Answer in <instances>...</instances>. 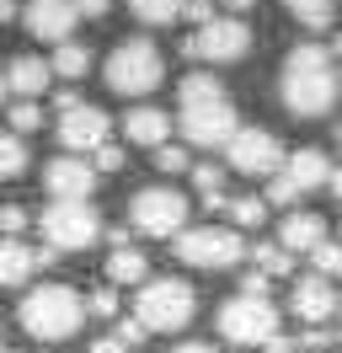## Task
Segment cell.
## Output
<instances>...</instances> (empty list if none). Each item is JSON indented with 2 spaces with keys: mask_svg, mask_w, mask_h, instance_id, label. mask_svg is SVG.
Instances as JSON below:
<instances>
[{
  "mask_svg": "<svg viewBox=\"0 0 342 353\" xmlns=\"http://www.w3.org/2000/svg\"><path fill=\"white\" fill-rule=\"evenodd\" d=\"M102 236H107V246H112V252H118V246H134V241H128V236H134L128 225H102Z\"/></svg>",
  "mask_w": 342,
  "mask_h": 353,
  "instance_id": "cell-38",
  "label": "cell"
},
{
  "mask_svg": "<svg viewBox=\"0 0 342 353\" xmlns=\"http://www.w3.org/2000/svg\"><path fill=\"white\" fill-rule=\"evenodd\" d=\"M177 102H182V118H177V123H182V134H188V145L225 150V145H230V134L241 129L230 91L219 86V75H209V70L188 75V81L177 86Z\"/></svg>",
  "mask_w": 342,
  "mask_h": 353,
  "instance_id": "cell-1",
  "label": "cell"
},
{
  "mask_svg": "<svg viewBox=\"0 0 342 353\" xmlns=\"http://www.w3.org/2000/svg\"><path fill=\"white\" fill-rule=\"evenodd\" d=\"M107 284H145V273H150V263H145V252L139 246H118V252H107Z\"/></svg>",
  "mask_w": 342,
  "mask_h": 353,
  "instance_id": "cell-21",
  "label": "cell"
},
{
  "mask_svg": "<svg viewBox=\"0 0 342 353\" xmlns=\"http://www.w3.org/2000/svg\"><path fill=\"white\" fill-rule=\"evenodd\" d=\"M225 161L246 176H278V166L289 155H283V139L273 129H235L230 145H225Z\"/></svg>",
  "mask_w": 342,
  "mask_h": 353,
  "instance_id": "cell-12",
  "label": "cell"
},
{
  "mask_svg": "<svg viewBox=\"0 0 342 353\" xmlns=\"http://www.w3.org/2000/svg\"><path fill=\"white\" fill-rule=\"evenodd\" d=\"M321 241H326V220L310 214V209H294L289 220L278 225V246L283 252H316Z\"/></svg>",
  "mask_w": 342,
  "mask_h": 353,
  "instance_id": "cell-19",
  "label": "cell"
},
{
  "mask_svg": "<svg viewBox=\"0 0 342 353\" xmlns=\"http://www.w3.org/2000/svg\"><path fill=\"white\" fill-rule=\"evenodd\" d=\"M171 252L182 257L188 268H203V273H219V268H235L246 257V241H241V230L235 225H188Z\"/></svg>",
  "mask_w": 342,
  "mask_h": 353,
  "instance_id": "cell-6",
  "label": "cell"
},
{
  "mask_svg": "<svg viewBox=\"0 0 342 353\" xmlns=\"http://www.w3.org/2000/svg\"><path fill=\"white\" fill-rule=\"evenodd\" d=\"M182 17H188L192 27H203V22H214L219 11H214V0H188V6H182Z\"/></svg>",
  "mask_w": 342,
  "mask_h": 353,
  "instance_id": "cell-36",
  "label": "cell"
},
{
  "mask_svg": "<svg viewBox=\"0 0 342 353\" xmlns=\"http://www.w3.org/2000/svg\"><path fill=\"white\" fill-rule=\"evenodd\" d=\"M283 11L294 17L299 27H332V17H337V0H283Z\"/></svg>",
  "mask_w": 342,
  "mask_h": 353,
  "instance_id": "cell-25",
  "label": "cell"
},
{
  "mask_svg": "<svg viewBox=\"0 0 342 353\" xmlns=\"http://www.w3.org/2000/svg\"><path fill=\"white\" fill-rule=\"evenodd\" d=\"M337 145H342V123H337Z\"/></svg>",
  "mask_w": 342,
  "mask_h": 353,
  "instance_id": "cell-49",
  "label": "cell"
},
{
  "mask_svg": "<svg viewBox=\"0 0 342 353\" xmlns=\"http://www.w3.org/2000/svg\"><path fill=\"white\" fill-rule=\"evenodd\" d=\"M332 59H342V32H337V38H332Z\"/></svg>",
  "mask_w": 342,
  "mask_h": 353,
  "instance_id": "cell-48",
  "label": "cell"
},
{
  "mask_svg": "<svg viewBox=\"0 0 342 353\" xmlns=\"http://www.w3.org/2000/svg\"><path fill=\"white\" fill-rule=\"evenodd\" d=\"M192 188L203 193V203H209V209H230V193H225V166L198 161V166H192Z\"/></svg>",
  "mask_w": 342,
  "mask_h": 353,
  "instance_id": "cell-22",
  "label": "cell"
},
{
  "mask_svg": "<svg viewBox=\"0 0 342 353\" xmlns=\"http://www.w3.org/2000/svg\"><path fill=\"white\" fill-rule=\"evenodd\" d=\"M75 11H81V17H107L112 0H75Z\"/></svg>",
  "mask_w": 342,
  "mask_h": 353,
  "instance_id": "cell-40",
  "label": "cell"
},
{
  "mask_svg": "<svg viewBox=\"0 0 342 353\" xmlns=\"http://www.w3.org/2000/svg\"><path fill=\"white\" fill-rule=\"evenodd\" d=\"M81 22V11H75V0H27L21 6V27L38 38V43H70V32Z\"/></svg>",
  "mask_w": 342,
  "mask_h": 353,
  "instance_id": "cell-14",
  "label": "cell"
},
{
  "mask_svg": "<svg viewBox=\"0 0 342 353\" xmlns=\"http://www.w3.org/2000/svg\"><path fill=\"white\" fill-rule=\"evenodd\" d=\"M91 353H128V348L118 343V337H97V343H91Z\"/></svg>",
  "mask_w": 342,
  "mask_h": 353,
  "instance_id": "cell-41",
  "label": "cell"
},
{
  "mask_svg": "<svg viewBox=\"0 0 342 353\" xmlns=\"http://www.w3.org/2000/svg\"><path fill=\"white\" fill-rule=\"evenodd\" d=\"M268 220V199H256V193H241V199H230V225L235 230H252V225Z\"/></svg>",
  "mask_w": 342,
  "mask_h": 353,
  "instance_id": "cell-27",
  "label": "cell"
},
{
  "mask_svg": "<svg viewBox=\"0 0 342 353\" xmlns=\"http://www.w3.org/2000/svg\"><path fill=\"white\" fill-rule=\"evenodd\" d=\"M161 81H166V54L150 38H123L107 54V86L118 97H150Z\"/></svg>",
  "mask_w": 342,
  "mask_h": 353,
  "instance_id": "cell-4",
  "label": "cell"
},
{
  "mask_svg": "<svg viewBox=\"0 0 342 353\" xmlns=\"http://www.w3.org/2000/svg\"><path fill=\"white\" fill-rule=\"evenodd\" d=\"M246 257H252V268H256V273H268V279H283V273H294V252H283L278 241L246 246Z\"/></svg>",
  "mask_w": 342,
  "mask_h": 353,
  "instance_id": "cell-23",
  "label": "cell"
},
{
  "mask_svg": "<svg viewBox=\"0 0 342 353\" xmlns=\"http://www.w3.org/2000/svg\"><path fill=\"white\" fill-rule=\"evenodd\" d=\"M0 353H11V348H6V343H0Z\"/></svg>",
  "mask_w": 342,
  "mask_h": 353,
  "instance_id": "cell-50",
  "label": "cell"
},
{
  "mask_svg": "<svg viewBox=\"0 0 342 353\" xmlns=\"http://www.w3.org/2000/svg\"><path fill=\"white\" fill-rule=\"evenodd\" d=\"M192 310H198V294L192 284L182 279H145L139 294H134V316L145 321V332H182L192 321Z\"/></svg>",
  "mask_w": 342,
  "mask_h": 353,
  "instance_id": "cell-5",
  "label": "cell"
},
{
  "mask_svg": "<svg viewBox=\"0 0 342 353\" xmlns=\"http://www.w3.org/2000/svg\"><path fill=\"white\" fill-rule=\"evenodd\" d=\"M241 294H252V300H273V279H268V273H246V279H241Z\"/></svg>",
  "mask_w": 342,
  "mask_h": 353,
  "instance_id": "cell-35",
  "label": "cell"
},
{
  "mask_svg": "<svg viewBox=\"0 0 342 353\" xmlns=\"http://www.w3.org/2000/svg\"><path fill=\"white\" fill-rule=\"evenodd\" d=\"M246 6H252V0H225V11H230V17H241Z\"/></svg>",
  "mask_w": 342,
  "mask_h": 353,
  "instance_id": "cell-45",
  "label": "cell"
},
{
  "mask_svg": "<svg viewBox=\"0 0 342 353\" xmlns=\"http://www.w3.org/2000/svg\"><path fill=\"white\" fill-rule=\"evenodd\" d=\"M17 17H21V6H17V0H0V27H6V22H17Z\"/></svg>",
  "mask_w": 342,
  "mask_h": 353,
  "instance_id": "cell-42",
  "label": "cell"
},
{
  "mask_svg": "<svg viewBox=\"0 0 342 353\" xmlns=\"http://www.w3.org/2000/svg\"><path fill=\"white\" fill-rule=\"evenodd\" d=\"M48 75H54L48 59H38V54H17L11 70H6V86L17 91V97H27V102H38L43 91H48Z\"/></svg>",
  "mask_w": 342,
  "mask_h": 353,
  "instance_id": "cell-18",
  "label": "cell"
},
{
  "mask_svg": "<svg viewBox=\"0 0 342 353\" xmlns=\"http://www.w3.org/2000/svg\"><path fill=\"white\" fill-rule=\"evenodd\" d=\"M214 321L225 332V343H241V348H262L268 337H278V305L273 300H252V294L225 300Z\"/></svg>",
  "mask_w": 342,
  "mask_h": 353,
  "instance_id": "cell-10",
  "label": "cell"
},
{
  "mask_svg": "<svg viewBox=\"0 0 342 353\" xmlns=\"http://www.w3.org/2000/svg\"><path fill=\"white\" fill-rule=\"evenodd\" d=\"M0 108H11V86L6 81H0Z\"/></svg>",
  "mask_w": 342,
  "mask_h": 353,
  "instance_id": "cell-47",
  "label": "cell"
},
{
  "mask_svg": "<svg viewBox=\"0 0 342 353\" xmlns=\"http://www.w3.org/2000/svg\"><path fill=\"white\" fill-rule=\"evenodd\" d=\"M17 316H21V327L32 332L38 343H64V337L81 332L86 300L70 284H43V289H27V294H21Z\"/></svg>",
  "mask_w": 342,
  "mask_h": 353,
  "instance_id": "cell-3",
  "label": "cell"
},
{
  "mask_svg": "<svg viewBox=\"0 0 342 353\" xmlns=\"http://www.w3.org/2000/svg\"><path fill=\"white\" fill-rule=\"evenodd\" d=\"M171 353H219L214 343H182V348H171Z\"/></svg>",
  "mask_w": 342,
  "mask_h": 353,
  "instance_id": "cell-44",
  "label": "cell"
},
{
  "mask_svg": "<svg viewBox=\"0 0 342 353\" xmlns=\"http://www.w3.org/2000/svg\"><path fill=\"white\" fill-rule=\"evenodd\" d=\"M182 6H188V0H128V11H134L145 27H171L182 17Z\"/></svg>",
  "mask_w": 342,
  "mask_h": 353,
  "instance_id": "cell-26",
  "label": "cell"
},
{
  "mask_svg": "<svg viewBox=\"0 0 342 353\" xmlns=\"http://www.w3.org/2000/svg\"><path fill=\"white\" fill-rule=\"evenodd\" d=\"M289 310H294L305 327H326V321L342 310V300H337V289H332V279H321V273H299L294 289H289Z\"/></svg>",
  "mask_w": 342,
  "mask_h": 353,
  "instance_id": "cell-15",
  "label": "cell"
},
{
  "mask_svg": "<svg viewBox=\"0 0 342 353\" xmlns=\"http://www.w3.org/2000/svg\"><path fill=\"white\" fill-rule=\"evenodd\" d=\"M337 332H342V327H337Z\"/></svg>",
  "mask_w": 342,
  "mask_h": 353,
  "instance_id": "cell-53",
  "label": "cell"
},
{
  "mask_svg": "<svg viewBox=\"0 0 342 353\" xmlns=\"http://www.w3.org/2000/svg\"><path fill=\"white\" fill-rule=\"evenodd\" d=\"M332 182V161L321 150H294L283 166H278V176H273V188H268V203H299L305 193H316V188H326Z\"/></svg>",
  "mask_w": 342,
  "mask_h": 353,
  "instance_id": "cell-11",
  "label": "cell"
},
{
  "mask_svg": "<svg viewBox=\"0 0 342 353\" xmlns=\"http://www.w3.org/2000/svg\"><path fill=\"white\" fill-rule=\"evenodd\" d=\"M182 54H188V59H203V65H235V59L252 54V27L241 22V17H214V22H203L198 32H188Z\"/></svg>",
  "mask_w": 342,
  "mask_h": 353,
  "instance_id": "cell-9",
  "label": "cell"
},
{
  "mask_svg": "<svg viewBox=\"0 0 342 353\" xmlns=\"http://www.w3.org/2000/svg\"><path fill=\"white\" fill-rule=\"evenodd\" d=\"M337 86H342V70H337Z\"/></svg>",
  "mask_w": 342,
  "mask_h": 353,
  "instance_id": "cell-51",
  "label": "cell"
},
{
  "mask_svg": "<svg viewBox=\"0 0 342 353\" xmlns=\"http://www.w3.org/2000/svg\"><path fill=\"white\" fill-rule=\"evenodd\" d=\"M38 273V246L17 241V236H0V289H17Z\"/></svg>",
  "mask_w": 342,
  "mask_h": 353,
  "instance_id": "cell-20",
  "label": "cell"
},
{
  "mask_svg": "<svg viewBox=\"0 0 342 353\" xmlns=\"http://www.w3.org/2000/svg\"><path fill=\"white\" fill-rule=\"evenodd\" d=\"M123 139L128 145H145V150H161L171 139V112L161 108H128L123 112Z\"/></svg>",
  "mask_w": 342,
  "mask_h": 353,
  "instance_id": "cell-17",
  "label": "cell"
},
{
  "mask_svg": "<svg viewBox=\"0 0 342 353\" xmlns=\"http://www.w3.org/2000/svg\"><path fill=\"white\" fill-rule=\"evenodd\" d=\"M48 65H54V75H64V81H81L86 70H91V48L70 38V43L54 48V59H48Z\"/></svg>",
  "mask_w": 342,
  "mask_h": 353,
  "instance_id": "cell-24",
  "label": "cell"
},
{
  "mask_svg": "<svg viewBox=\"0 0 342 353\" xmlns=\"http://www.w3.org/2000/svg\"><path fill=\"white\" fill-rule=\"evenodd\" d=\"M11 134H32V129H43V102H27V97H21V102H11Z\"/></svg>",
  "mask_w": 342,
  "mask_h": 353,
  "instance_id": "cell-29",
  "label": "cell"
},
{
  "mask_svg": "<svg viewBox=\"0 0 342 353\" xmlns=\"http://www.w3.org/2000/svg\"><path fill=\"white\" fill-rule=\"evenodd\" d=\"M112 337H118V343L134 353V348H139V343L150 337V332H145V321H139V316H118V332H112Z\"/></svg>",
  "mask_w": 342,
  "mask_h": 353,
  "instance_id": "cell-32",
  "label": "cell"
},
{
  "mask_svg": "<svg viewBox=\"0 0 342 353\" xmlns=\"http://www.w3.org/2000/svg\"><path fill=\"white\" fill-rule=\"evenodd\" d=\"M128 220L139 236H155V241H177L188 230V199L171 188V182H155V188H139L134 203H128Z\"/></svg>",
  "mask_w": 342,
  "mask_h": 353,
  "instance_id": "cell-7",
  "label": "cell"
},
{
  "mask_svg": "<svg viewBox=\"0 0 342 353\" xmlns=\"http://www.w3.org/2000/svg\"><path fill=\"white\" fill-rule=\"evenodd\" d=\"M43 188L54 199H91L97 193V166L86 155H59V161L43 166Z\"/></svg>",
  "mask_w": 342,
  "mask_h": 353,
  "instance_id": "cell-16",
  "label": "cell"
},
{
  "mask_svg": "<svg viewBox=\"0 0 342 353\" xmlns=\"http://www.w3.org/2000/svg\"><path fill=\"white\" fill-rule=\"evenodd\" d=\"M123 145H112V139H107L102 150H91V166H97V172H123Z\"/></svg>",
  "mask_w": 342,
  "mask_h": 353,
  "instance_id": "cell-33",
  "label": "cell"
},
{
  "mask_svg": "<svg viewBox=\"0 0 342 353\" xmlns=\"http://www.w3.org/2000/svg\"><path fill=\"white\" fill-rule=\"evenodd\" d=\"M310 263H316L321 279H342V241H321L310 252Z\"/></svg>",
  "mask_w": 342,
  "mask_h": 353,
  "instance_id": "cell-30",
  "label": "cell"
},
{
  "mask_svg": "<svg viewBox=\"0 0 342 353\" xmlns=\"http://www.w3.org/2000/svg\"><path fill=\"white\" fill-rule=\"evenodd\" d=\"M278 91H283V108L294 112V118H326V112H332V102H337V70H332V48H321V43L289 48Z\"/></svg>",
  "mask_w": 342,
  "mask_h": 353,
  "instance_id": "cell-2",
  "label": "cell"
},
{
  "mask_svg": "<svg viewBox=\"0 0 342 353\" xmlns=\"http://www.w3.org/2000/svg\"><path fill=\"white\" fill-rule=\"evenodd\" d=\"M54 108L70 112V108H81V97H75V91H59V97H54Z\"/></svg>",
  "mask_w": 342,
  "mask_h": 353,
  "instance_id": "cell-43",
  "label": "cell"
},
{
  "mask_svg": "<svg viewBox=\"0 0 342 353\" xmlns=\"http://www.w3.org/2000/svg\"><path fill=\"white\" fill-rule=\"evenodd\" d=\"M262 348L268 353H299V337H283V332H278V337H268Z\"/></svg>",
  "mask_w": 342,
  "mask_h": 353,
  "instance_id": "cell-39",
  "label": "cell"
},
{
  "mask_svg": "<svg viewBox=\"0 0 342 353\" xmlns=\"http://www.w3.org/2000/svg\"><path fill=\"white\" fill-rule=\"evenodd\" d=\"M321 353H326V348H321Z\"/></svg>",
  "mask_w": 342,
  "mask_h": 353,
  "instance_id": "cell-52",
  "label": "cell"
},
{
  "mask_svg": "<svg viewBox=\"0 0 342 353\" xmlns=\"http://www.w3.org/2000/svg\"><path fill=\"white\" fill-rule=\"evenodd\" d=\"M107 134H112V118H107L102 108H91V102H81V108L59 112V145L70 155H91L107 145Z\"/></svg>",
  "mask_w": 342,
  "mask_h": 353,
  "instance_id": "cell-13",
  "label": "cell"
},
{
  "mask_svg": "<svg viewBox=\"0 0 342 353\" xmlns=\"http://www.w3.org/2000/svg\"><path fill=\"white\" fill-rule=\"evenodd\" d=\"M326 188H332V193H337V199H342V166H337V172H332V182H326Z\"/></svg>",
  "mask_w": 342,
  "mask_h": 353,
  "instance_id": "cell-46",
  "label": "cell"
},
{
  "mask_svg": "<svg viewBox=\"0 0 342 353\" xmlns=\"http://www.w3.org/2000/svg\"><path fill=\"white\" fill-rule=\"evenodd\" d=\"M27 172V145H21V134H0V176H21Z\"/></svg>",
  "mask_w": 342,
  "mask_h": 353,
  "instance_id": "cell-28",
  "label": "cell"
},
{
  "mask_svg": "<svg viewBox=\"0 0 342 353\" xmlns=\"http://www.w3.org/2000/svg\"><path fill=\"white\" fill-rule=\"evenodd\" d=\"M155 166H161V172L166 176H177V172H192V161H188V150H182V145H161V150H155Z\"/></svg>",
  "mask_w": 342,
  "mask_h": 353,
  "instance_id": "cell-31",
  "label": "cell"
},
{
  "mask_svg": "<svg viewBox=\"0 0 342 353\" xmlns=\"http://www.w3.org/2000/svg\"><path fill=\"white\" fill-rule=\"evenodd\" d=\"M86 310H97V316H118V294H112V289H97V294H86Z\"/></svg>",
  "mask_w": 342,
  "mask_h": 353,
  "instance_id": "cell-37",
  "label": "cell"
},
{
  "mask_svg": "<svg viewBox=\"0 0 342 353\" xmlns=\"http://www.w3.org/2000/svg\"><path fill=\"white\" fill-rule=\"evenodd\" d=\"M21 230H27V209L21 203H0V236H17L21 241Z\"/></svg>",
  "mask_w": 342,
  "mask_h": 353,
  "instance_id": "cell-34",
  "label": "cell"
},
{
  "mask_svg": "<svg viewBox=\"0 0 342 353\" xmlns=\"http://www.w3.org/2000/svg\"><path fill=\"white\" fill-rule=\"evenodd\" d=\"M102 236V214L91 209V199H54L43 209V246L54 252H86Z\"/></svg>",
  "mask_w": 342,
  "mask_h": 353,
  "instance_id": "cell-8",
  "label": "cell"
}]
</instances>
